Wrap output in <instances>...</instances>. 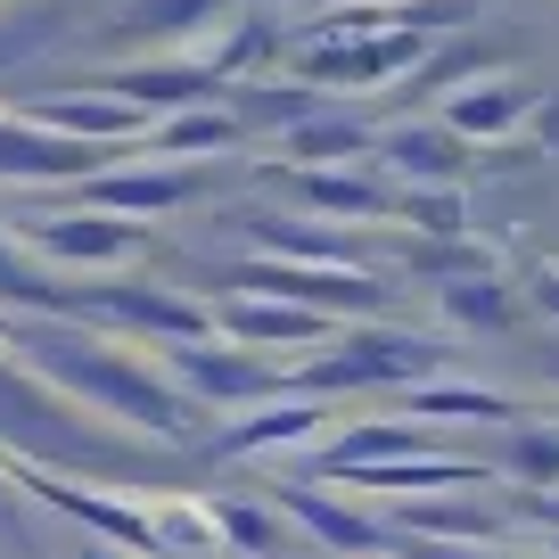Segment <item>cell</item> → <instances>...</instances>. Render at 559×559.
I'll return each mask as SVG.
<instances>
[{"instance_id":"cell-1","label":"cell","mask_w":559,"mask_h":559,"mask_svg":"<svg viewBox=\"0 0 559 559\" xmlns=\"http://www.w3.org/2000/svg\"><path fill=\"white\" fill-rule=\"evenodd\" d=\"M34 354L58 370V379H74L83 395H99V403H116L123 419H148V428H165V437H190V419H181V403L165 395L148 370L132 362V354H107V346H83L74 354L67 337H34Z\"/></svg>"},{"instance_id":"cell-2","label":"cell","mask_w":559,"mask_h":559,"mask_svg":"<svg viewBox=\"0 0 559 559\" xmlns=\"http://www.w3.org/2000/svg\"><path fill=\"white\" fill-rule=\"evenodd\" d=\"M428 362H437V354L412 346V337H354V354H330L313 379L321 386H379V379H419Z\"/></svg>"},{"instance_id":"cell-3","label":"cell","mask_w":559,"mask_h":559,"mask_svg":"<svg viewBox=\"0 0 559 559\" xmlns=\"http://www.w3.org/2000/svg\"><path fill=\"white\" fill-rule=\"evenodd\" d=\"M239 288H263V297H313V305H346V313H370L379 288L354 272H297V263H255L239 272Z\"/></svg>"},{"instance_id":"cell-4","label":"cell","mask_w":559,"mask_h":559,"mask_svg":"<svg viewBox=\"0 0 559 559\" xmlns=\"http://www.w3.org/2000/svg\"><path fill=\"white\" fill-rule=\"evenodd\" d=\"M91 165H99V148H83V140H41V132H25V123H0V174L67 181V174H91Z\"/></svg>"},{"instance_id":"cell-5","label":"cell","mask_w":559,"mask_h":559,"mask_svg":"<svg viewBox=\"0 0 559 559\" xmlns=\"http://www.w3.org/2000/svg\"><path fill=\"white\" fill-rule=\"evenodd\" d=\"M419 58V41L412 34H386V41H370V50H313L305 58V74H346V83H386L395 67H412Z\"/></svg>"},{"instance_id":"cell-6","label":"cell","mask_w":559,"mask_h":559,"mask_svg":"<svg viewBox=\"0 0 559 559\" xmlns=\"http://www.w3.org/2000/svg\"><path fill=\"white\" fill-rule=\"evenodd\" d=\"M395 165H403V174L453 181V174H461V148H453V132H428V123L412 132V123H403V132H395Z\"/></svg>"},{"instance_id":"cell-7","label":"cell","mask_w":559,"mask_h":559,"mask_svg":"<svg viewBox=\"0 0 559 559\" xmlns=\"http://www.w3.org/2000/svg\"><path fill=\"white\" fill-rule=\"evenodd\" d=\"M107 305L116 313H132V321H157V330H206V313H190V305H174V297H148V288H107Z\"/></svg>"},{"instance_id":"cell-8","label":"cell","mask_w":559,"mask_h":559,"mask_svg":"<svg viewBox=\"0 0 559 559\" xmlns=\"http://www.w3.org/2000/svg\"><path fill=\"white\" fill-rule=\"evenodd\" d=\"M41 123H67V132H132V107L123 99H58V107H41Z\"/></svg>"},{"instance_id":"cell-9","label":"cell","mask_w":559,"mask_h":559,"mask_svg":"<svg viewBox=\"0 0 559 559\" xmlns=\"http://www.w3.org/2000/svg\"><path fill=\"white\" fill-rule=\"evenodd\" d=\"M41 247H58V255H123L132 230H116V223H50Z\"/></svg>"},{"instance_id":"cell-10","label":"cell","mask_w":559,"mask_h":559,"mask_svg":"<svg viewBox=\"0 0 559 559\" xmlns=\"http://www.w3.org/2000/svg\"><path fill=\"white\" fill-rule=\"evenodd\" d=\"M223 0H123V17L116 25H132V34H165V25H190V17H214Z\"/></svg>"},{"instance_id":"cell-11","label":"cell","mask_w":559,"mask_h":559,"mask_svg":"<svg viewBox=\"0 0 559 559\" xmlns=\"http://www.w3.org/2000/svg\"><path fill=\"white\" fill-rule=\"evenodd\" d=\"M181 370H190L198 386H214V395H247V386H263V370L230 362V354H181Z\"/></svg>"},{"instance_id":"cell-12","label":"cell","mask_w":559,"mask_h":559,"mask_svg":"<svg viewBox=\"0 0 559 559\" xmlns=\"http://www.w3.org/2000/svg\"><path fill=\"white\" fill-rule=\"evenodd\" d=\"M297 519L313 526V535H330V543H346V551H362L370 543V526L354 519V510H337V502H321V493H297Z\"/></svg>"},{"instance_id":"cell-13","label":"cell","mask_w":559,"mask_h":559,"mask_svg":"<svg viewBox=\"0 0 559 559\" xmlns=\"http://www.w3.org/2000/svg\"><path fill=\"white\" fill-rule=\"evenodd\" d=\"M354 148H362L354 123H305V132L288 140V157H297V165H330V157H354Z\"/></svg>"},{"instance_id":"cell-14","label":"cell","mask_w":559,"mask_h":559,"mask_svg":"<svg viewBox=\"0 0 559 559\" xmlns=\"http://www.w3.org/2000/svg\"><path fill=\"white\" fill-rule=\"evenodd\" d=\"M230 321H239V337H321V313H288V305L280 313L272 305H239Z\"/></svg>"},{"instance_id":"cell-15","label":"cell","mask_w":559,"mask_h":559,"mask_svg":"<svg viewBox=\"0 0 559 559\" xmlns=\"http://www.w3.org/2000/svg\"><path fill=\"white\" fill-rule=\"evenodd\" d=\"M99 198L107 206H181V198H190V181H174V174H132V181H99Z\"/></svg>"},{"instance_id":"cell-16","label":"cell","mask_w":559,"mask_h":559,"mask_svg":"<svg viewBox=\"0 0 559 559\" xmlns=\"http://www.w3.org/2000/svg\"><path fill=\"white\" fill-rule=\"evenodd\" d=\"M519 107H526L519 91H469V99L453 107V132H502V123L519 116Z\"/></svg>"},{"instance_id":"cell-17","label":"cell","mask_w":559,"mask_h":559,"mask_svg":"<svg viewBox=\"0 0 559 559\" xmlns=\"http://www.w3.org/2000/svg\"><path fill=\"white\" fill-rule=\"evenodd\" d=\"M313 198H321V206H346V214H379V190H370V181H354V174H321Z\"/></svg>"},{"instance_id":"cell-18","label":"cell","mask_w":559,"mask_h":559,"mask_svg":"<svg viewBox=\"0 0 559 559\" xmlns=\"http://www.w3.org/2000/svg\"><path fill=\"white\" fill-rule=\"evenodd\" d=\"M305 428H313V412H263V419L239 428V444H288V437H305Z\"/></svg>"},{"instance_id":"cell-19","label":"cell","mask_w":559,"mask_h":559,"mask_svg":"<svg viewBox=\"0 0 559 559\" xmlns=\"http://www.w3.org/2000/svg\"><path fill=\"white\" fill-rule=\"evenodd\" d=\"M230 132H239V123H230V116H181V123H174V132H165V140H174V148H206V140H214V148H223Z\"/></svg>"},{"instance_id":"cell-20","label":"cell","mask_w":559,"mask_h":559,"mask_svg":"<svg viewBox=\"0 0 559 559\" xmlns=\"http://www.w3.org/2000/svg\"><path fill=\"white\" fill-rule=\"evenodd\" d=\"M214 526H230V535H239L247 551H280V526H272V519H255V510H223Z\"/></svg>"},{"instance_id":"cell-21","label":"cell","mask_w":559,"mask_h":559,"mask_svg":"<svg viewBox=\"0 0 559 559\" xmlns=\"http://www.w3.org/2000/svg\"><path fill=\"white\" fill-rule=\"evenodd\" d=\"M453 313H461V321H502L510 305H502V288H486V280H477V288H453Z\"/></svg>"},{"instance_id":"cell-22","label":"cell","mask_w":559,"mask_h":559,"mask_svg":"<svg viewBox=\"0 0 559 559\" xmlns=\"http://www.w3.org/2000/svg\"><path fill=\"white\" fill-rule=\"evenodd\" d=\"M419 412H469V419H502V395H419Z\"/></svg>"},{"instance_id":"cell-23","label":"cell","mask_w":559,"mask_h":559,"mask_svg":"<svg viewBox=\"0 0 559 559\" xmlns=\"http://www.w3.org/2000/svg\"><path fill=\"white\" fill-rule=\"evenodd\" d=\"M419 526H461V535H486V526H493V510L453 502V510H419Z\"/></svg>"},{"instance_id":"cell-24","label":"cell","mask_w":559,"mask_h":559,"mask_svg":"<svg viewBox=\"0 0 559 559\" xmlns=\"http://www.w3.org/2000/svg\"><path fill=\"white\" fill-rule=\"evenodd\" d=\"M519 469H535L543 486L559 477V444H543V437H519Z\"/></svg>"},{"instance_id":"cell-25","label":"cell","mask_w":559,"mask_h":559,"mask_svg":"<svg viewBox=\"0 0 559 559\" xmlns=\"http://www.w3.org/2000/svg\"><path fill=\"white\" fill-rule=\"evenodd\" d=\"M41 34H50V17H34V25H0V67H9V58H25Z\"/></svg>"},{"instance_id":"cell-26","label":"cell","mask_w":559,"mask_h":559,"mask_svg":"<svg viewBox=\"0 0 559 559\" xmlns=\"http://www.w3.org/2000/svg\"><path fill=\"white\" fill-rule=\"evenodd\" d=\"M412 214H419V230H461V206H453V198H412Z\"/></svg>"},{"instance_id":"cell-27","label":"cell","mask_w":559,"mask_h":559,"mask_svg":"<svg viewBox=\"0 0 559 559\" xmlns=\"http://www.w3.org/2000/svg\"><path fill=\"white\" fill-rule=\"evenodd\" d=\"M535 297H543V305H551V313H559V272H551V280H543V288H535Z\"/></svg>"},{"instance_id":"cell-28","label":"cell","mask_w":559,"mask_h":559,"mask_svg":"<svg viewBox=\"0 0 559 559\" xmlns=\"http://www.w3.org/2000/svg\"><path fill=\"white\" fill-rule=\"evenodd\" d=\"M428 559H461V551H428Z\"/></svg>"},{"instance_id":"cell-29","label":"cell","mask_w":559,"mask_h":559,"mask_svg":"<svg viewBox=\"0 0 559 559\" xmlns=\"http://www.w3.org/2000/svg\"><path fill=\"white\" fill-rule=\"evenodd\" d=\"M551 370H559V354H551Z\"/></svg>"}]
</instances>
